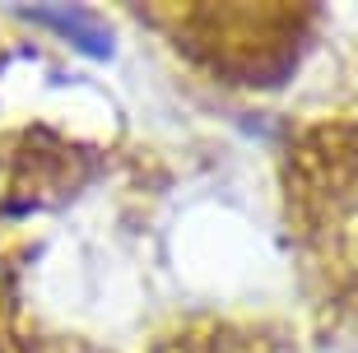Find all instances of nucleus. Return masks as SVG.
I'll return each instance as SVG.
<instances>
[{
    "instance_id": "obj_1",
    "label": "nucleus",
    "mask_w": 358,
    "mask_h": 353,
    "mask_svg": "<svg viewBox=\"0 0 358 353\" xmlns=\"http://www.w3.org/2000/svg\"><path fill=\"white\" fill-rule=\"evenodd\" d=\"M19 14H24V19H33V24H47L52 33H61L75 52L93 56V61H112V52H117L112 28H107L98 14L80 10V5H24Z\"/></svg>"
}]
</instances>
